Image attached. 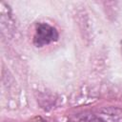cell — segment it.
I'll use <instances>...</instances> for the list:
<instances>
[{
	"label": "cell",
	"instance_id": "1",
	"mask_svg": "<svg viewBox=\"0 0 122 122\" xmlns=\"http://www.w3.org/2000/svg\"><path fill=\"white\" fill-rule=\"evenodd\" d=\"M59 34L57 30L48 23H38L35 27L33 44L40 48L58 40Z\"/></svg>",
	"mask_w": 122,
	"mask_h": 122
},
{
	"label": "cell",
	"instance_id": "2",
	"mask_svg": "<svg viewBox=\"0 0 122 122\" xmlns=\"http://www.w3.org/2000/svg\"><path fill=\"white\" fill-rule=\"evenodd\" d=\"M101 122H122V109L104 107L96 115Z\"/></svg>",
	"mask_w": 122,
	"mask_h": 122
}]
</instances>
